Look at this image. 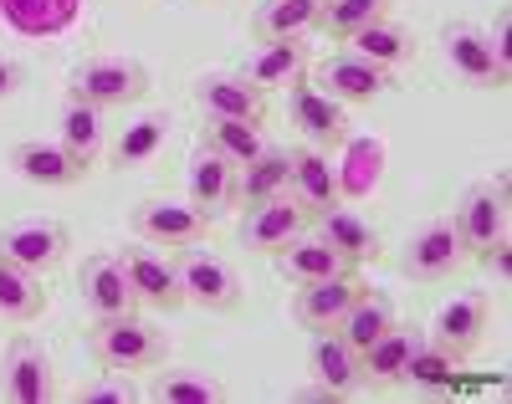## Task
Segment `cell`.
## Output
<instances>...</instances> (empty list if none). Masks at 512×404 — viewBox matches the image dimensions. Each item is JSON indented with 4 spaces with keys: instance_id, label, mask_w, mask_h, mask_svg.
<instances>
[{
    "instance_id": "cb8c5ba5",
    "label": "cell",
    "mask_w": 512,
    "mask_h": 404,
    "mask_svg": "<svg viewBox=\"0 0 512 404\" xmlns=\"http://www.w3.org/2000/svg\"><path fill=\"white\" fill-rule=\"evenodd\" d=\"M349 47H354V57H364L369 67H384V72L415 62V36H410L405 26H395L390 16L374 21V26H364V31H354Z\"/></svg>"
},
{
    "instance_id": "7402d4cb",
    "label": "cell",
    "mask_w": 512,
    "mask_h": 404,
    "mask_svg": "<svg viewBox=\"0 0 512 404\" xmlns=\"http://www.w3.org/2000/svg\"><path fill=\"white\" fill-rule=\"evenodd\" d=\"M318 87L328 98H338V103H374L384 87H390V72L384 67H369L364 57H333V62H323V72H318Z\"/></svg>"
},
{
    "instance_id": "74e56055",
    "label": "cell",
    "mask_w": 512,
    "mask_h": 404,
    "mask_svg": "<svg viewBox=\"0 0 512 404\" xmlns=\"http://www.w3.org/2000/svg\"><path fill=\"white\" fill-rule=\"evenodd\" d=\"M482 36H487L492 62H497L502 72H512V16H507V11H497V16H492V31H482Z\"/></svg>"
},
{
    "instance_id": "4316f807",
    "label": "cell",
    "mask_w": 512,
    "mask_h": 404,
    "mask_svg": "<svg viewBox=\"0 0 512 404\" xmlns=\"http://www.w3.org/2000/svg\"><path fill=\"white\" fill-rule=\"evenodd\" d=\"M287 179H292V149L267 144L262 154L241 169L236 200H241V205H262V200H272V195H287Z\"/></svg>"
},
{
    "instance_id": "ba28073f",
    "label": "cell",
    "mask_w": 512,
    "mask_h": 404,
    "mask_svg": "<svg viewBox=\"0 0 512 404\" xmlns=\"http://www.w3.org/2000/svg\"><path fill=\"white\" fill-rule=\"evenodd\" d=\"M77 287H82V302H88L93 323L123 318V312L139 307V297H134V287H128V272H123V256H118V251H93L88 261H82V272H77Z\"/></svg>"
},
{
    "instance_id": "4fadbf2b",
    "label": "cell",
    "mask_w": 512,
    "mask_h": 404,
    "mask_svg": "<svg viewBox=\"0 0 512 404\" xmlns=\"http://www.w3.org/2000/svg\"><path fill=\"white\" fill-rule=\"evenodd\" d=\"M287 195L308 210V220L328 215L333 205H344V179H338V169L328 164L323 149L303 144L292 149V179H287Z\"/></svg>"
},
{
    "instance_id": "8d00e7d4",
    "label": "cell",
    "mask_w": 512,
    "mask_h": 404,
    "mask_svg": "<svg viewBox=\"0 0 512 404\" xmlns=\"http://www.w3.org/2000/svg\"><path fill=\"white\" fill-rule=\"evenodd\" d=\"M77 404H139L144 394L128 384V374H118V369H108L98 384H82L77 394H72Z\"/></svg>"
},
{
    "instance_id": "2e32d148",
    "label": "cell",
    "mask_w": 512,
    "mask_h": 404,
    "mask_svg": "<svg viewBox=\"0 0 512 404\" xmlns=\"http://www.w3.org/2000/svg\"><path fill=\"white\" fill-rule=\"evenodd\" d=\"M0 394L16 404H47L52 399V358L41 353V343L16 338L0 358Z\"/></svg>"
},
{
    "instance_id": "e0dca14e",
    "label": "cell",
    "mask_w": 512,
    "mask_h": 404,
    "mask_svg": "<svg viewBox=\"0 0 512 404\" xmlns=\"http://www.w3.org/2000/svg\"><path fill=\"white\" fill-rule=\"evenodd\" d=\"M11 169L26 179V185H41V190H72L82 185V169L57 139H26L11 149Z\"/></svg>"
},
{
    "instance_id": "f546056e",
    "label": "cell",
    "mask_w": 512,
    "mask_h": 404,
    "mask_svg": "<svg viewBox=\"0 0 512 404\" xmlns=\"http://www.w3.org/2000/svg\"><path fill=\"white\" fill-rule=\"evenodd\" d=\"M57 144H62L82 169H93V159L103 154V113L67 98V108H62V118H57Z\"/></svg>"
},
{
    "instance_id": "ffe728a7",
    "label": "cell",
    "mask_w": 512,
    "mask_h": 404,
    "mask_svg": "<svg viewBox=\"0 0 512 404\" xmlns=\"http://www.w3.org/2000/svg\"><path fill=\"white\" fill-rule=\"evenodd\" d=\"M364 287H359V277L354 272H344V277H323V282H303L297 287V297H292V312H297V323L303 328H338V318L349 312V302L359 297Z\"/></svg>"
},
{
    "instance_id": "ab89813d",
    "label": "cell",
    "mask_w": 512,
    "mask_h": 404,
    "mask_svg": "<svg viewBox=\"0 0 512 404\" xmlns=\"http://www.w3.org/2000/svg\"><path fill=\"white\" fill-rule=\"evenodd\" d=\"M16 87H21V67H16L11 57H0V103H6Z\"/></svg>"
},
{
    "instance_id": "f35d334b",
    "label": "cell",
    "mask_w": 512,
    "mask_h": 404,
    "mask_svg": "<svg viewBox=\"0 0 512 404\" xmlns=\"http://www.w3.org/2000/svg\"><path fill=\"white\" fill-rule=\"evenodd\" d=\"M477 261L487 266L497 282H512V241H507V236H497L487 251H477Z\"/></svg>"
},
{
    "instance_id": "9c48e42d",
    "label": "cell",
    "mask_w": 512,
    "mask_h": 404,
    "mask_svg": "<svg viewBox=\"0 0 512 404\" xmlns=\"http://www.w3.org/2000/svg\"><path fill=\"white\" fill-rule=\"evenodd\" d=\"M303 231H308V210L297 205L292 195H272L262 205H246V215H241V246L262 251V256H277L287 241H297Z\"/></svg>"
},
{
    "instance_id": "6da1fadb",
    "label": "cell",
    "mask_w": 512,
    "mask_h": 404,
    "mask_svg": "<svg viewBox=\"0 0 512 404\" xmlns=\"http://www.w3.org/2000/svg\"><path fill=\"white\" fill-rule=\"evenodd\" d=\"M93 358L103 369H118V374H144V369H164V333L154 323H144L139 312H123V318H103L88 338Z\"/></svg>"
},
{
    "instance_id": "603a6c76",
    "label": "cell",
    "mask_w": 512,
    "mask_h": 404,
    "mask_svg": "<svg viewBox=\"0 0 512 404\" xmlns=\"http://www.w3.org/2000/svg\"><path fill=\"white\" fill-rule=\"evenodd\" d=\"M277 266H282V277L287 282H323V277H344V272H354V266L338 256L323 236H297V241H287L282 251H277Z\"/></svg>"
},
{
    "instance_id": "d4e9b609",
    "label": "cell",
    "mask_w": 512,
    "mask_h": 404,
    "mask_svg": "<svg viewBox=\"0 0 512 404\" xmlns=\"http://www.w3.org/2000/svg\"><path fill=\"white\" fill-rule=\"evenodd\" d=\"M323 220V241L344 256L349 266H364V261H374L379 256V231L369 226V220L359 215V210H344V205H333L328 215H318Z\"/></svg>"
},
{
    "instance_id": "277c9868",
    "label": "cell",
    "mask_w": 512,
    "mask_h": 404,
    "mask_svg": "<svg viewBox=\"0 0 512 404\" xmlns=\"http://www.w3.org/2000/svg\"><path fill=\"white\" fill-rule=\"evenodd\" d=\"M205 226H210V215L190 200H175V195H149L134 205V236L149 246H164V251L205 241Z\"/></svg>"
},
{
    "instance_id": "5b68a950",
    "label": "cell",
    "mask_w": 512,
    "mask_h": 404,
    "mask_svg": "<svg viewBox=\"0 0 512 404\" xmlns=\"http://www.w3.org/2000/svg\"><path fill=\"white\" fill-rule=\"evenodd\" d=\"M466 261V246H461V231L451 215H436L405 241V256H400V272L410 282H446L456 266Z\"/></svg>"
},
{
    "instance_id": "30bf717a",
    "label": "cell",
    "mask_w": 512,
    "mask_h": 404,
    "mask_svg": "<svg viewBox=\"0 0 512 404\" xmlns=\"http://www.w3.org/2000/svg\"><path fill=\"white\" fill-rule=\"evenodd\" d=\"M190 98L200 103L205 118H241V123H262L267 118V93L241 72H205L195 77Z\"/></svg>"
},
{
    "instance_id": "4dcf8cb0",
    "label": "cell",
    "mask_w": 512,
    "mask_h": 404,
    "mask_svg": "<svg viewBox=\"0 0 512 404\" xmlns=\"http://www.w3.org/2000/svg\"><path fill=\"white\" fill-rule=\"evenodd\" d=\"M384 328H395V307H390V297H384V292H359L349 302V312L338 318V338H344L354 353H364Z\"/></svg>"
},
{
    "instance_id": "484cf974",
    "label": "cell",
    "mask_w": 512,
    "mask_h": 404,
    "mask_svg": "<svg viewBox=\"0 0 512 404\" xmlns=\"http://www.w3.org/2000/svg\"><path fill=\"white\" fill-rule=\"evenodd\" d=\"M144 399H154V404H226L231 394H226L221 379H210L205 369H164V374H154Z\"/></svg>"
},
{
    "instance_id": "52a82bcc",
    "label": "cell",
    "mask_w": 512,
    "mask_h": 404,
    "mask_svg": "<svg viewBox=\"0 0 512 404\" xmlns=\"http://www.w3.org/2000/svg\"><path fill=\"white\" fill-rule=\"evenodd\" d=\"M0 256L26 266V272H36V277H47L52 266H62V256H67V226L62 220H47V215L16 220V226L0 231Z\"/></svg>"
},
{
    "instance_id": "1f68e13d",
    "label": "cell",
    "mask_w": 512,
    "mask_h": 404,
    "mask_svg": "<svg viewBox=\"0 0 512 404\" xmlns=\"http://www.w3.org/2000/svg\"><path fill=\"white\" fill-rule=\"evenodd\" d=\"M323 21V0H262L256 6V36L282 41V36H308Z\"/></svg>"
},
{
    "instance_id": "ac0fdd59",
    "label": "cell",
    "mask_w": 512,
    "mask_h": 404,
    "mask_svg": "<svg viewBox=\"0 0 512 404\" xmlns=\"http://www.w3.org/2000/svg\"><path fill=\"white\" fill-rule=\"evenodd\" d=\"M246 82H256L262 93H272V87H297L308 77V47H303V36H282V41H262L246 67H241Z\"/></svg>"
},
{
    "instance_id": "f1b7e54d",
    "label": "cell",
    "mask_w": 512,
    "mask_h": 404,
    "mask_svg": "<svg viewBox=\"0 0 512 404\" xmlns=\"http://www.w3.org/2000/svg\"><path fill=\"white\" fill-rule=\"evenodd\" d=\"M41 307H47L41 277L0 256V323H31V318H41Z\"/></svg>"
},
{
    "instance_id": "d6a6232c",
    "label": "cell",
    "mask_w": 512,
    "mask_h": 404,
    "mask_svg": "<svg viewBox=\"0 0 512 404\" xmlns=\"http://www.w3.org/2000/svg\"><path fill=\"white\" fill-rule=\"evenodd\" d=\"M169 139V113H144L134 118L123 133H118V144H113V164L118 169H134V164H149Z\"/></svg>"
},
{
    "instance_id": "e575fe53",
    "label": "cell",
    "mask_w": 512,
    "mask_h": 404,
    "mask_svg": "<svg viewBox=\"0 0 512 404\" xmlns=\"http://www.w3.org/2000/svg\"><path fill=\"white\" fill-rule=\"evenodd\" d=\"M456 364H461V358H451L441 343L415 338V343H410V358H405V384H420V389H451Z\"/></svg>"
},
{
    "instance_id": "7a4b0ae2",
    "label": "cell",
    "mask_w": 512,
    "mask_h": 404,
    "mask_svg": "<svg viewBox=\"0 0 512 404\" xmlns=\"http://www.w3.org/2000/svg\"><path fill=\"white\" fill-rule=\"evenodd\" d=\"M144 93H149V67L139 57H93V62L72 67V77H67V98L88 103L98 113L139 103Z\"/></svg>"
},
{
    "instance_id": "d590c367",
    "label": "cell",
    "mask_w": 512,
    "mask_h": 404,
    "mask_svg": "<svg viewBox=\"0 0 512 404\" xmlns=\"http://www.w3.org/2000/svg\"><path fill=\"white\" fill-rule=\"evenodd\" d=\"M390 6H395V0H323V21L318 26L328 36H338V41H349L354 31H364V26L390 16Z\"/></svg>"
},
{
    "instance_id": "5bb4252c",
    "label": "cell",
    "mask_w": 512,
    "mask_h": 404,
    "mask_svg": "<svg viewBox=\"0 0 512 404\" xmlns=\"http://www.w3.org/2000/svg\"><path fill=\"white\" fill-rule=\"evenodd\" d=\"M492 328V302L482 292H461L451 297L441 312H436V323H431V343H441L451 358H466Z\"/></svg>"
},
{
    "instance_id": "83f0119b",
    "label": "cell",
    "mask_w": 512,
    "mask_h": 404,
    "mask_svg": "<svg viewBox=\"0 0 512 404\" xmlns=\"http://www.w3.org/2000/svg\"><path fill=\"white\" fill-rule=\"evenodd\" d=\"M420 333L410 328H384L364 353H359V364H364V384H379V389H390V384H405V358H410V343Z\"/></svg>"
},
{
    "instance_id": "d6986e66",
    "label": "cell",
    "mask_w": 512,
    "mask_h": 404,
    "mask_svg": "<svg viewBox=\"0 0 512 404\" xmlns=\"http://www.w3.org/2000/svg\"><path fill=\"white\" fill-rule=\"evenodd\" d=\"M441 47H446V62L456 67V77L461 82H472V87H507V72L492 62V52H487V36L477 31V26H466V21H456V26H446L441 31Z\"/></svg>"
},
{
    "instance_id": "3957f363",
    "label": "cell",
    "mask_w": 512,
    "mask_h": 404,
    "mask_svg": "<svg viewBox=\"0 0 512 404\" xmlns=\"http://www.w3.org/2000/svg\"><path fill=\"white\" fill-rule=\"evenodd\" d=\"M180 292H185V307H200V312H236L246 287L236 277V266L216 251H205L200 241L195 246H180Z\"/></svg>"
},
{
    "instance_id": "9a60e30c",
    "label": "cell",
    "mask_w": 512,
    "mask_h": 404,
    "mask_svg": "<svg viewBox=\"0 0 512 404\" xmlns=\"http://www.w3.org/2000/svg\"><path fill=\"white\" fill-rule=\"evenodd\" d=\"M292 123L303 128V139L323 154L349 144V113L338 98H328L323 87H303V82L292 87Z\"/></svg>"
},
{
    "instance_id": "7c38bea8",
    "label": "cell",
    "mask_w": 512,
    "mask_h": 404,
    "mask_svg": "<svg viewBox=\"0 0 512 404\" xmlns=\"http://www.w3.org/2000/svg\"><path fill=\"white\" fill-rule=\"evenodd\" d=\"M236 185H241V169L200 139V149L190 154V169H185V200L216 220L221 210L236 205Z\"/></svg>"
},
{
    "instance_id": "8fae6325",
    "label": "cell",
    "mask_w": 512,
    "mask_h": 404,
    "mask_svg": "<svg viewBox=\"0 0 512 404\" xmlns=\"http://www.w3.org/2000/svg\"><path fill=\"white\" fill-rule=\"evenodd\" d=\"M123 272H128V287H134L139 307H154V312H180V307H185V292H180V272H175V261L159 256L149 241L123 251Z\"/></svg>"
},
{
    "instance_id": "8992f818",
    "label": "cell",
    "mask_w": 512,
    "mask_h": 404,
    "mask_svg": "<svg viewBox=\"0 0 512 404\" xmlns=\"http://www.w3.org/2000/svg\"><path fill=\"white\" fill-rule=\"evenodd\" d=\"M451 220H456L466 251H487L497 236H507V174L497 179V185H492V179L466 185V195H461Z\"/></svg>"
},
{
    "instance_id": "44dd1931",
    "label": "cell",
    "mask_w": 512,
    "mask_h": 404,
    "mask_svg": "<svg viewBox=\"0 0 512 404\" xmlns=\"http://www.w3.org/2000/svg\"><path fill=\"white\" fill-rule=\"evenodd\" d=\"M308 374H313L318 384H328L338 399L354 394V389L364 384L359 353H354L344 338H338V328H318V338H313V348H308Z\"/></svg>"
},
{
    "instance_id": "836d02e7",
    "label": "cell",
    "mask_w": 512,
    "mask_h": 404,
    "mask_svg": "<svg viewBox=\"0 0 512 404\" xmlns=\"http://www.w3.org/2000/svg\"><path fill=\"white\" fill-rule=\"evenodd\" d=\"M205 144L216 149V154H226L236 169H246L256 154L267 149L262 123H241V118H210V123H205Z\"/></svg>"
}]
</instances>
